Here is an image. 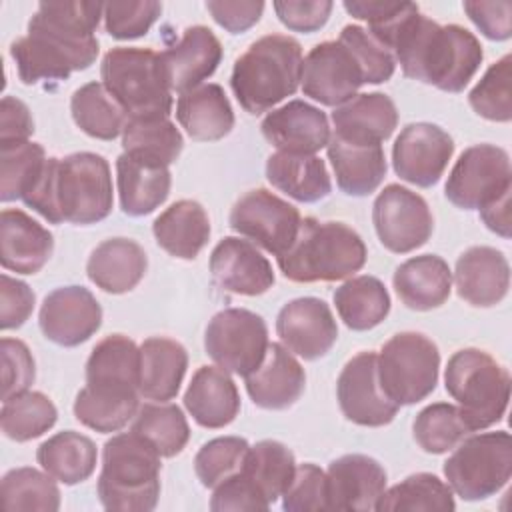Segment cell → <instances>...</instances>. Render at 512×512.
Segmentation results:
<instances>
[{
	"instance_id": "94428289",
	"label": "cell",
	"mask_w": 512,
	"mask_h": 512,
	"mask_svg": "<svg viewBox=\"0 0 512 512\" xmlns=\"http://www.w3.org/2000/svg\"><path fill=\"white\" fill-rule=\"evenodd\" d=\"M464 12L476 28L490 40H508L512 36V2H472L466 0Z\"/></svg>"
},
{
	"instance_id": "6f0895ef",
	"label": "cell",
	"mask_w": 512,
	"mask_h": 512,
	"mask_svg": "<svg viewBox=\"0 0 512 512\" xmlns=\"http://www.w3.org/2000/svg\"><path fill=\"white\" fill-rule=\"evenodd\" d=\"M272 6L288 30L304 34L320 30L334 8L330 0H276Z\"/></svg>"
},
{
	"instance_id": "d6986e66",
	"label": "cell",
	"mask_w": 512,
	"mask_h": 512,
	"mask_svg": "<svg viewBox=\"0 0 512 512\" xmlns=\"http://www.w3.org/2000/svg\"><path fill=\"white\" fill-rule=\"evenodd\" d=\"M276 334L292 354L304 360H316L334 346L338 326L324 300L304 296L282 306L276 318Z\"/></svg>"
},
{
	"instance_id": "680465c9",
	"label": "cell",
	"mask_w": 512,
	"mask_h": 512,
	"mask_svg": "<svg viewBox=\"0 0 512 512\" xmlns=\"http://www.w3.org/2000/svg\"><path fill=\"white\" fill-rule=\"evenodd\" d=\"M210 508L214 512L224 510H268L270 504L258 492V488L242 474L236 472L214 488L210 498Z\"/></svg>"
},
{
	"instance_id": "8fae6325",
	"label": "cell",
	"mask_w": 512,
	"mask_h": 512,
	"mask_svg": "<svg viewBox=\"0 0 512 512\" xmlns=\"http://www.w3.org/2000/svg\"><path fill=\"white\" fill-rule=\"evenodd\" d=\"M264 318L246 308H226L212 316L204 334L206 354L226 372L248 376L268 350Z\"/></svg>"
},
{
	"instance_id": "f35d334b",
	"label": "cell",
	"mask_w": 512,
	"mask_h": 512,
	"mask_svg": "<svg viewBox=\"0 0 512 512\" xmlns=\"http://www.w3.org/2000/svg\"><path fill=\"white\" fill-rule=\"evenodd\" d=\"M334 304L340 320L356 332L378 326L390 312V294L374 276H356L346 280L334 292Z\"/></svg>"
},
{
	"instance_id": "603a6c76",
	"label": "cell",
	"mask_w": 512,
	"mask_h": 512,
	"mask_svg": "<svg viewBox=\"0 0 512 512\" xmlns=\"http://www.w3.org/2000/svg\"><path fill=\"white\" fill-rule=\"evenodd\" d=\"M160 58L170 90L184 94L216 72L222 60V44L210 28L190 26L176 44L160 52Z\"/></svg>"
},
{
	"instance_id": "7c38bea8",
	"label": "cell",
	"mask_w": 512,
	"mask_h": 512,
	"mask_svg": "<svg viewBox=\"0 0 512 512\" xmlns=\"http://www.w3.org/2000/svg\"><path fill=\"white\" fill-rule=\"evenodd\" d=\"M446 198L462 210H480L512 192L510 156L494 144L466 148L446 180Z\"/></svg>"
},
{
	"instance_id": "cb8c5ba5",
	"label": "cell",
	"mask_w": 512,
	"mask_h": 512,
	"mask_svg": "<svg viewBox=\"0 0 512 512\" xmlns=\"http://www.w3.org/2000/svg\"><path fill=\"white\" fill-rule=\"evenodd\" d=\"M454 282L458 296L468 304L480 308L496 306L510 288L508 260L492 246H472L458 256Z\"/></svg>"
},
{
	"instance_id": "e575fe53",
	"label": "cell",
	"mask_w": 512,
	"mask_h": 512,
	"mask_svg": "<svg viewBox=\"0 0 512 512\" xmlns=\"http://www.w3.org/2000/svg\"><path fill=\"white\" fill-rule=\"evenodd\" d=\"M152 232L170 256L194 260L210 238V220L196 200H178L154 220Z\"/></svg>"
},
{
	"instance_id": "2e32d148",
	"label": "cell",
	"mask_w": 512,
	"mask_h": 512,
	"mask_svg": "<svg viewBox=\"0 0 512 512\" xmlns=\"http://www.w3.org/2000/svg\"><path fill=\"white\" fill-rule=\"evenodd\" d=\"M336 396L342 414L368 428L386 426L398 414V404H394L382 390L378 380V354L360 352L352 356L336 382Z\"/></svg>"
},
{
	"instance_id": "c3c4849f",
	"label": "cell",
	"mask_w": 512,
	"mask_h": 512,
	"mask_svg": "<svg viewBox=\"0 0 512 512\" xmlns=\"http://www.w3.org/2000/svg\"><path fill=\"white\" fill-rule=\"evenodd\" d=\"M46 160L38 142L0 146V200H24L40 180Z\"/></svg>"
},
{
	"instance_id": "ffe728a7",
	"label": "cell",
	"mask_w": 512,
	"mask_h": 512,
	"mask_svg": "<svg viewBox=\"0 0 512 512\" xmlns=\"http://www.w3.org/2000/svg\"><path fill=\"white\" fill-rule=\"evenodd\" d=\"M326 488L330 510H376V502L386 490V470L366 454H346L330 462Z\"/></svg>"
},
{
	"instance_id": "ab89813d",
	"label": "cell",
	"mask_w": 512,
	"mask_h": 512,
	"mask_svg": "<svg viewBox=\"0 0 512 512\" xmlns=\"http://www.w3.org/2000/svg\"><path fill=\"white\" fill-rule=\"evenodd\" d=\"M184 138L174 122L168 118H128L122 130V148L128 156L170 166L178 160Z\"/></svg>"
},
{
	"instance_id": "7dc6e473",
	"label": "cell",
	"mask_w": 512,
	"mask_h": 512,
	"mask_svg": "<svg viewBox=\"0 0 512 512\" xmlns=\"http://www.w3.org/2000/svg\"><path fill=\"white\" fill-rule=\"evenodd\" d=\"M54 480L46 470L40 472L30 466L8 470L0 482L2 508L8 512H56L60 508V490Z\"/></svg>"
},
{
	"instance_id": "83f0119b",
	"label": "cell",
	"mask_w": 512,
	"mask_h": 512,
	"mask_svg": "<svg viewBox=\"0 0 512 512\" xmlns=\"http://www.w3.org/2000/svg\"><path fill=\"white\" fill-rule=\"evenodd\" d=\"M184 406L196 424L224 428L240 412V394L226 370L200 366L186 388Z\"/></svg>"
},
{
	"instance_id": "11a10c76",
	"label": "cell",
	"mask_w": 512,
	"mask_h": 512,
	"mask_svg": "<svg viewBox=\"0 0 512 512\" xmlns=\"http://www.w3.org/2000/svg\"><path fill=\"white\" fill-rule=\"evenodd\" d=\"M282 508L288 512L330 510L326 472L312 462L296 466L294 478L282 494Z\"/></svg>"
},
{
	"instance_id": "9c48e42d",
	"label": "cell",
	"mask_w": 512,
	"mask_h": 512,
	"mask_svg": "<svg viewBox=\"0 0 512 512\" xmlns=\"http://www.w3.org/2000/svg\"><path fill=\"white\" fill-rule=\"evenodd\" d=\"M446 484L468 502L500 492L512 476V438L506 430L466 436L444 462Z\"/></svg>"
},
{
	"instance_id": "7bdbcfd3",
	"label": "cell",
	"mask_w": 512,
	"mask_h": 512,
	"mask_svg": "<svg viewBox=\"0 0 512 512\" xmlns=\"http://www.w3.org/2000/svg\"><path fill=\"white\" fill-rule=\"evenodd\" d=\"M70 112L76 126L98 140H114L126 126V112L108 94L102 82H88L74 90Z\"/></svg>"
},
{
	"instance_id": "74e56055",
	"label": "cell",
	"mask_w": 512,
	"mask_h": 512,
	"mask_svg": "<svg viewBox=\"0 0 512 512\" xmlns=\"http://www.w3.org/2000/svg\"><path fill=\"white\" fill-rule=\"evenodd\" d=\"M96 458V444L74 430L50 436L36 450V460L42 470L66 486L88 480L96 468Z\"/></svg>"
},
{
	"instance_id": "60d3db41",
	"label": "cell",
	"mask_w": 512,
	"mask_h": 512,
	"mask_svg": "<svg viewBox=\"0 0 512 512\" xmlns=\"http://www.w3.org/2000/svg\"><path fill=\"white\" fill-rule=\"evenodd\" d=\"M140 346L124 334L100 340L86 362V384H110L138 390Z\"/></svg>"
},
{
	"instance_id": "9a60e30c",
	"label": "cell",
	"mask_w": 512,
	"mask_h": 512,
	"mask_svg": "<svg viewBox=\"0 0 512 512\" xmlns=\"http://www.w3.org/2000/svg\"><path fill=\"white\" fill-rule=\"evenodd\" d=\"M302 92L324 106H340L366 84V74L356 54L342 40L316 44L302 62Z\"/></svg>"
},
{
	"instance_id": "ba28073f",
	"label": "cell",
	"mask_w": 512,
	"mask_h": 512,
	"mask_svg": "<svg viewBox=\"0 0 512 512\" xmlns=\"http://www.w3.org/2000/svg\"><path fill=\"white\" fill-rule=\"evenodd\" d=\"M444 384L470 432L490 428L508 408L510 374L484 350L454 352L446 364Z\"/></svg>"
},
{
	"instance_id": "6125c7cd",
	"label": "cell",
	"mask_w": 512,
	"mask_h": 512,
	"mask_svg": "<svg viewBox=\"0 0 512 512\" xmlns=\"http://www.w3.org/2000/svg\"><path fill=\"white\" fill-rule=\"evenodd\" d=\"M206 10L210 16L230 34H240L252 28L262 12L264 2L260 0H240V2H228V0H208Z\"/></svg>"
},
{
	"instance_id": "d4e9b609",
	"label": "cell",
	"mask_w": 512,
	"mask_h": 512,
	"mask_svg": "<svg viewBox=\"0 0 512 512\" xmlns=\"http://www.w3.org/2000/svg\"><path fill=\"white\" fill-rule=\"evenodd\" d=\"M252 402L266 410L290 408L304 392L306 374L294 354L282 344H268L262 364L246 378Z\"/></svg>"
},
{
	"instance_id": "7402d4cb",
	"label": "cell",
	"mask_w": 512,
	"mask_h": 512,
	"mask_svg": "<svg viewBox=\"0 0 512 512\" xmlns=\"http://www.w3.org/2000/svg\"><path fill=\"white\" fill-rule=\"evenodd\" d=\"M260 128L264 138L276 146L278 152L288 154H314L328 146L332 136L328 116L304 100H290L274 108L266 114Z\"/></svg>"
},
{
	"instance_id": "5bb4252c",
	"label": "cell",
	"mask_w": 512,
	"mask_h": 512,
	"mask_svg": "<svg viewBox=\"0 0 512 512\" xmlns=\"http://www.w3.org/2000/svg\"><path fill=\"white\" fill-rule=\"evenodd\" d=\"M372 222L382 246L394 254H406L424 246L434 230V218L426 200L400 184H388L376 196Z\"/></svg>"
},
{
	"instance_id": "f5cc1de1",
	"label": "cell",
	"mask_w": 512,
	"mask_h": 512,
	"mask_svg": "<svg viewBox=\"0 0 512 512\" xmlns=\"http://www.w3.org/2000/svg\"><path fill=\"white\" fill-rule=\"evenodd\" d=\"M162 4L156 0H132V2H106L104 26L116 40H132L144 36L158 20Z\"/></svg>"
},
{
	"instance_id": "816d5d0a",
	"label": "cell",
	"mask_w": 512,
	"mask_h": 512,
	"mask_svg": "<svg viewBox=\"0 0 512 512\" xmlns=\"http://www.w3.org/2000/svg\"><path fill=\"white\" fill-rule=\"evenodd\" d=\"M250 444L240 436H220L202 444L194 458V470L202 486L216 488L220 482L240 472Z\"/></svg>"
},
{
	"instance_id": "484cf974",
	"label": "cell",
	"mask_w": 512,
	"mask_h": 512,
	"mask_svg": "<svg viewBox=\"0 0 512 512\" xmlns=\"http://www.w3.org/2000/svg\"><path fill=\"white\" fill-rule=\"evenodd\" d=\"M54 238L32 216L18 208L0 214V262L16 274H36L52 256Z\"/></svg>"
},
{
	"instance_id": "277c9868",
	"label": "cell",
	"mask_w": 512,
	"mask_h": 512,
	"mask_svg": "<svg viewBox=\"0 0 512 512\" xmlns=\"http://www.w3.org/2000/svg\"><path fill=\"white\" fill-rule=\"evenodd\" d=\"M366 244L344 222L302 218L292 246L276 256L284 278L300 284L336 282L366 264Z\"/></svg>"
},
{
	"instance_id": "9f6ffc18",
	"label": "cell",
	"mask_w": 512,
	"mask_h": 512,
	"mask_svg": "<svg viewBox=\"0 0 512 512\" xmlns=\"http://www.w3.org/2000/svg\"><path fill=\"white\" fill-rule=\"evenodd\" d=\"M0 358H2V400L26 392L36 378L34 358L30 348L18 338L0 340Z\"/></svg>"
},
{
	"instance_id": "836d02e7",
	"label": "cell",
	"mask_w": 512,
	"mask_h": 512,
	"mask_svg": "<svg viewBox=\"0 0 512 512\" xmlns=\"http://www.w3.org/2000/svg\"><path fill=\"white\" fill-rule=\"evenodd\" d=\"M116 184L122 212L146 216L166 202L172 178L168 166L142 162L122 152L116 158Z\"/></svg>"
},
{
	"instance_id": "44dd1931",
	"label": "cell",
	"mask_w": 512,
	"mask_h": 512,
	"mask_svg": "<svg viewBox=\"0 0 512 512\" xmlns=\"http://www.w3.org/2000/svg\"><path fill=\"white\" fill-rule=\"evenodd\" d=\"M214 282L240 296H260L274 284V272L266 256L248 240L226 236L210 254Z\"/></svg>"
},
{
	"instance_id": "d590c367",
	"label": "cell",
	"mask_w": 512,
	"mask_h": 512,
	"mask_svg": "<svg viewBox=\"0 0 512 512\" xmlns=\"http://www.w3.org/2000/svg\"><path fill=\"white\" fill-rule=\"evenodd\" d=\"M140 392L126 386L86 384L74 400V416L90 430L108 434L122 430L140 408Z\"/></svg>"
},
{
	"instance_id": "5b68a950",
	"label": "cell",
	"mask_w": 512,
	"mask_h": 512,
	"mask_svg": "<svg viewBox=\"0 0 512 512\" xmlns=\"http://www.w3.org/2000/svg\"><path fill=\"white\" fill-rule=\"evenodd\" d=\"M302 46L286 34H268L236 58L230 86L248 114H262L292 96L302 78Z\"/></svg>"
},
{
	"instance_id": "be15d7a7",
	"label": "cell",
	"mask_w": 512,
	"mask_h": 512,
	"mask_svg": "<svg viewBox=\"0 0 512 512\" xmlns=\"http://www.w3.org/2000/svg\"><path fill=\"white\" fill-rule=\"evenodd\" d=\"M32 132L34 120L28 106L14 96H4L0 102V146L28 142Z\"/></svg>"
},
{
	"instance_id": "681fc988",
	"label": "cell",
	"mask_w": 512,
	"mask_h": 512,
	"mask_svg": "<svg viewBox=\"0 0 512 512\" xmlns=\"http://www.w3.org/2000/svg\"><path fill=\"white\" fill-rule=\"evenodd\" d=\"M416 444L428 454H444L470 434L458 406L434 402L422 408L412 424Z\"/></svg>"
},
{
	"instance_id": "4316f807",
	"label": "cell",
	"mask_w": 512,
	"mask_h": 512,
	"mask_svg": "<svg viewBox=\"0 0 512 512\" xmlns=\"http://www.w3.org/2000/svg\"><path fill=\"white\" fill-rule=\"evenodd\" d=\"M334 136L362 142L382 144L398 126V110L390 96L382 92L356 94L332 112Z\"/></svg>"
},
{
	"instance_id": "ac0fdd59",
	"label": "cell",
	"mask_w": 512,
	"mask_h": 512,
	"mask_svg": "<svg viewBox=\"0 0 512 512\" xmlns=\"http://www.w3.org/2000/svg\"><path fill=\"white\" fill-rule=\"evenodd\" d=\"M40 330L58 346L86 342L102 324V308L84 286H62L52 290L40 308Z\"/></svg>"
},
{
	"instance_id": "f1b7e54d",
	"label": "cell",
	"mask_w": 512,
	"mask_h": 512,
	"mask_svg": "<svg viewBox=\"0 0 512 512\" xmlns=\"http://www.w3.org/2000/svg\"><path fill=\"white\" fill-rule=\"evenodd\" d=\"M326 150L336 184L348 196L372 194L386 176L388 166L382 144H362L332 134Z\"/></svg>"
},
{
	"instance_id": "1f68e13d",
	"label": "cell",
	"mask_w": 512,
	"mask_h": 512,
	"mask_svg": "<svg viewBox=\"0 0 512 512\" xmlns=\"http://www.w3.org/2000/svg\"><path fill=\"white\" fill-rule=\"evenodd\" d=\"M188 368L186 348L164 336L146 338L140 344V396L156 402L172 400Z\"/></svg>"
},
{
	"instance_id": "4dcf8cb0",
	"label": "cell",
	"mask_w": 512,
	"mask_h": 512,
	"mask_svg": "<svg viewBox=\"0 0 512 512\" xmlns=\"http://www.w3.org/2000/svg\"><path fill=\"white\" fill-rule=\"evenodd\" d=\"M394 290L410 310L426 312L442 306L452 290L448 262L436 254H422L402 262L392 278Z\"/></svg>"
},
{
	"instance_id": "4fadbf2b",
	"label": "cell",
	"mask_w": 512,
	"mask_h": 512,
	"mask_svg": "<svg viewBox=\"0 0 512 512\" xmlns=\"http://www.w3.org/2000/svg\"><path fill=\"white\" fill-rule=\"evenodd\" d=\"M300 220L296 206L266 188L246 192L230 212V228L274 256L284 254L292 246Z\"/></svg>"
},
{
	"instance_id": "91938a15",
	"label": "cell",
	"mask_w": 512,
	"mask_h": 512,
	"mask_svg": "<svg viewBox=\"0 0 512 512\" xmlns=\"http://www.w3.org/2000/svg\"><path fill=\"white\" fill-rule=\"evenodd\" d=\"M32 288L8 274L0 276V328H20L34 310Z\"/></svg>"
},
{
	"instance_id": "b9f144b4",
	"label": "cell",
	"mask_w": 512,
	"mask_h": 512,
	"mask_svg": "<svg viewBox=\"0 0 512 512\" xmlns=\"http://www.w3.org/2000/svg\"><path fill=\"white\" fill-rule=\"evenodd\" d=\"M240 472L272 506L290 486L296 472V460L292 450L282 442L260 440L250 446Z\"/></svg>"
},
{
	"instance_id": "e7e4bbea",
	"label": "cell",
	"mask_w": 512,
	"mask_h": 512,
	"mask_svg": "<svg viewBox=\"0 0 512 512\" xmlns=\"http://www.w3.org/2000/svg\"><path fill=\"white\" fill-rule=\"evenodd\" d=\"M480 218L488 230L502 238H510V192L480 208Z\"/></svg>"
},
{
	"instance_id": "f6af8a7d",
	"label": "cell",
	"mask_w": 512,
	"mask_h": 512,
	"mask_svg": "<svg viewBox=\"0 0 512 512\" xmlns=\"http://www.w3.org/2000/svg\"><path fill=\"white\" fill-rule=\"evenodd\" d=\"M130 432L142 436L162 458H172L184 450L190 428L184 412L176 404L150 402L138 408Z\"/></svg>"
},
{
	"instance_id": "7a4b0ae2",
	"label": "cell",
	"mask_w": 512,
	"mask_h": 512,
	"mask_svg": "<svg viewBox=\"0 0 512 512\" xmlns=\"http://www.w3.org/2000/svg\"><path fill=\"white\" fill-rule=\"evenodd\" d=\"M388 50L404 76L444 92H462L482 64L480 40L458 24L440 26L420 10L396 30Z\"/></svg>"
},
{
	"instance_id": "bcb514c9",
	"label": "cell",
	"mask_w": 512,
	"mask_h": 512,
	"mask_svg": "<svg viewBox=\"0 0 512 512\" xmlns=\"http://www.w3.org/2000/svg\"><path fill=\"white\" fill-rule=\"evenodd\" d=\"M58 420L54 402L36 390H26L2 400L0 426L6 438L28 442L48 432Z\"/></svg>"
},
{
	"instance_id": "f907efd6",
	"label": "cell",
	"mask_w": 512,
	"mask_h": 512,
	"mask_svg": "<svg viewBox=\"0 0 512 512\" xmlns=\"http://www.w3.org/2000/svg\"><path fill=\"white\" fill-rule=\"evenodd\" d=\"M472 110L492 122H510L512 118V56L504 54L494 62L480 82L470 90Z\"/></svg>"
},
{
	"instance_id": "52a82bcc",
	"label": "cell",
	"mask_w": 512,
	"mask_h": 512,
	"mask_svg": "<svg viewBox=\"0 0 512 512\" xmlns=\"http://www.w3.org/2000/svg\"><path fill=\"white\" fill-rule=\"evenodd\" d=\"M102 84L128 118H168L172 90L158 52L152 48L116 46L100 64Z\"/></svg>"
},
{
	"instance_id": "e0dca14e",
	"label": "cell",
	"mask_w": 512,
	"mask_h": 512,
	"mask_svg": "<svg viewBox=\"0 0 512 512\" xmlns=\"http://www.w3.org/2000/svg\"><path fill=\"white\" fill-rule=\"evenodd\" d=\"M454 154L452 136L436 124L414 122L400 130L392 146L394 172L420 188L434 186Z\"/></svg>"
},
{
	"instance_id": "f546056e",
	"label": "cell",
	"mask_w": 512,
	"mask_h": 512,
	"mask_svg": "<svg viewBox=\"0 0 512 512\" xmlns=\"http://www.w3.org/2000/svg\"><path fill=\"white\" fill-rule=\"evenodd\" d=\"M148 268L144 248L130 238H108L100 242L86 264V274L100 290L124 294L138 286Z\"/></svg>"
},
{
	"instance_id": "3957f363",
	"label": "cell",
	"mask_w": 512,
	"mask_h": 512,
	"mask_svg": "<svg viewBox=\"0 0 512 512\" xmlns=\"http://www.w3.org/2000/svg\"><path fill=\"white\" fill-rule=\"evenodd\" d=\"M22 202L50 224H96L112 212L110 164L94 152L48 158L40 180Z\"/></svg>"
},
{
	"instance_id": "8992f818",
	"label": "cell",
	"mask_w": 512,
	"mask_h": 512,
	"mask_svg": "<svg viewBox=\"0 0 512 512\" xmlns=\"http://www.w3.org/2000/svg\"><path fill=\"white\" fill-rule=\"evenodd\" d=\"M160 454L138 434L106 440L96 492L106 510L150 512L160 496Z\"/></svg>"
},
{
	"instance_id": "ee69618b",
	"label": "cell",
	"mask_w": 512,
	"mask_h": 512,
	"mask_svg": "<svg viewBox=\"0 0 512 512\" xmlns=\"http://www.w3.org/2000/svg\"><path fill=\"white\" fill-rule=\"evenodd\" d=\"M456 508L452 488L436 474L418 472L390 490H384L376 502L378 512H452Z\"/></svg>"
},
{
	"instance_id": "db71d44e",
	"label": "cell",
	"mask_w": 512,
	"mask_h": 512,
	"mask_svg": "<svg viewBox=\"0 0 512 512\" xmlns=\"http://www.w3.org/2000/svg\"><path fill=\"white\" fill-rule=\"evenodd\" d=\"M338 40L348 44L356 54L362 70L366 74V84H382L392 78L396 60L392 52H388L380 42H376L368 30L356 24H348L342 28Z\"/></svg>"
},
{
	"instance_id": "30bf717a",
	"label": "cell",
	"mask_w": 512,
	"mask_h": 512,
	"mask_svg": "<svg viewBox=\"0 0 512 512\" xmlns=\"http://www.w3.org/2000/svg\"><path fill=\"white\" fill-rule=\"evenodd\" d=\"M438 346L420 332L394 334L378 354V380L384 394L398 406L430 396L438 384Z\"/></svg>"
},
{
	"instance_id": "6da1fadb",
	"label": "cell",
	"mask_w": 512,
	"mask_h": 512,
	"mask_svg": "<svg viewBox=\"0 0 512 512\" xmlns=\"http://www.w3.org/2000/svg\"><path fill=\"white\" fill-rule=\"evenodd\" d=\"M102 16V2H40L28 34L10 46L20 80H66L72 72L90 68L100 50L94 32Z\"/></svg>"
},
{
	"instance_id": "8d00e7d4",
	"label": "cell",
	"mask_w": 512,
	"mask_h": 512,
	"mask_svg": "<svg viewBox=\"0 0 512 512\" xmlns=\"http://www.w3.org/2000/svg\"><path fill=\"white\" fill-rule=\"evenodd\" d=\"M266 178L274 188L304 204L318 202L332 190L326 164L316 154L276 152L266 162Z\"/></svg>"
},
{
	"instance_id": "d6a6232c",
	"label": "cell",
	"mask_w": 512,
	"mask_h": 512,
	"mask_svg": "<svg viewBox=\"0 0 512 512\" xmlns=\"http://www.w3.org/2000/svg\"><path fill=\"white\" fill-rule=\"evenodd\" d=\"M176 118L192 140L214 142L234 128V110L222 86L200 84L178 96Z\"/></svg>"
}]
</instances>
